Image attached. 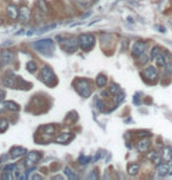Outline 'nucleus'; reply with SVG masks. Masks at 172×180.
<instances>
[{
    "mask_svg": "<svg viewBox=\"0 0 172 180\" xmlns=\"http://www.w3.org/2000/svg\"><path fill=\"white\" fill-rule=\"evenodd\" d=\"M148 60H149V59H148L145 55H143V56L141 57V62L143 63V64H144V63H146V62H148Z\"/></svg>",
    "mask_w": 172,
    "mask_h": 180,
    "instance_id": "35",
    "label": "nucleus"
},
{
    "mask_svg": "<svg viewBox=\"0 0 172 180\" xmlns=\"http://www.w3.org/2000/svg\"><path fill=\"white\" fill-rule=\"evenodd\" d=\"M6 13H7V15H8L12 20H17V19H19V15H20V8H19L17 5L11 4L7 6Z\"/></svg>",
    "mask_w": 172,
    "mask_h": 180,
    "instance_id": "8",
    "label": "nucleus"
},
{
    "mask_svg": "<svg viewBox=\"0 0 172 180\" xmlns=\"http://www.w3.org/2000/svg\"><path fill=\"white\" fill-rule=\"evenodd\" d=\"M94 1H98V0H94Z\"/></svg>",
    "mask_w": 172,
    "mask_h": 180,
    "instance_id": "40",
    "label": "nucleus"
},
{
    "mask_svg": "<svg viewBox=\"0 0 172 180\" xmlns=\"http://www.w3.org/2000/svg\"><path fill=\"white\" fill-rule=\"evenodd\" d=\"M36 7L39 9H41V12L44 14H47L49 12L48 4H47L46 0H38V1H36Z\"/></svg>",
    "mask_w": 172,
    "mask_h": 180,
    "instance_id": "16",
    "label": "nucleus"
},
{
    "mask_svg": "<svg viewBox=\"0 0 172 180\" xmlns=\"http://www.w3.org/2000/svg\"><path fill=\"white\" fill-rule=\"evenodd\" d=\"M154 61H156V63H157V66L158 67H165V64H166V59H165V55L164 54H159L158 56L154 59Z\"/></svg>",
    "mask_w": 172,
    "mask_h": 180,
    "instance_id": "21",
    "label": "nucleus"
},
{
    "mask_svg": "<svg viewBox=\"0 0 172 180\" xmlns=\"http://www.w3.org/2000/svg\"><path fill=\"white\" fill-rule=\"evenodd\" d=\"M41 153L38 152V151H33V152H28L26 157V160H25V164L27 166H32V165H35L36 162H40L41 159Z\"/></svg>",
    "mask_w": 172,
    "mask_h": 180,
    "instance_id": "5",
    "label": "nucleus"
},
{
    "mask_svg": "<svg viewBox=\"0 0 172 180\" xmlns=\"http://www.w3.org/2000/svg\"><path fill=\"white\" fill-rule=\"evenodd\" d=\"M4 105H5V109L11 110V111H18V110L20 109L18 103H15V102H13V101L4 102Z\"/></svg>",
    "mask_w": 172,
    "mask_h": 180,
    "instance_id": "17",
    "label": "nucleus"
},
{
    "mask_svg": "<svg viewBox=\"0 0 172 180\" xmlns=\"http://www.w3.org/2000/svg\"><path fill=\"white\" fill-rule=\"evenodd\" d=\"M0 68H1V60H0Z\"/></svg>",
    "mask_w": 172,
    "mask_h": 180,
    "instance_id": "39",
    "label": "nucleus"
},
{
    "mask_svg": "<svg viewBox=\"0 0 172 180\" xmlns=\"http://www.w3.org/2000/svg\"><path fill=\"white\" fill-rule=\"evenodd\" d=\"M1 179L6 180V179H12V174H11V171H4L3 172V176H1Z\"/></svg>",
    "mask_w": 172,
    "mask_h": 180,
    "instance_id": "30",
    "label": "nucleus"
},
{
    "mask_svg": "<svg viewBox=\"0 0 172 180\" xmlns=\"http://www.w3.org/2000/svg\"><path fill=\"white\" fill-rule=\"evenodd\" d=\"M165 71L166 74H172V62H169L165 64Z\"/></svg>",
    "mask_w": 172,
    "mask_h": 180,
    "instance_id": "31",
    "label": "nucleus"
},
{
    "mask_svg": "<svg viewBox=\"0 0 172 180\" xmlns=\"http://www.w3.org/2000/svg\"><path fill=\"white\" fill-rule=\"evenodd\" d=\"M146 49V42H143V41H138V42H135L133 46V54L135 56H141L144 54Z\"/></svg>",
    "mask_w": 172,
    "mask_h": 180,
    "instance_id": "9",
    "label": "nucleus"
},
{
    "mask_svg": "<svg viewBox=\"0 0 172 180\" xmlns=\"http://www.w3.org/2000/svg\"><path fill=\"white\" fill-rule=\"evenodd\" d=\"M31 19V11L27 7H21L20 8V15H19V20L21 22H28Z\"/></svg>",
    "mask_w": 172,
    "mask_h": 180,
    "instance_id": "11",
    "label": "nucleus"
},
{
    "mask_svg": "<svg viewBox=\"0 0 172 180\" xmlns=\"http://www.w3.org/2000/svg\"><path fill=\"white\" fill-rule=\"evenodd\" d=\"M151 146V141L149 139H142L137 143V150L139 152H146L148 150L150 149Z\"/></svg>",
    "mask_w": 172,
    "mask_h": 180,
    "instance_id": "12",
    "label": "nucleus"
},
{
    "mask_svg": "<svg viewBox=\"0 0 172 180\" xmlns=\"http://www.w3.org/2000/svg\"><path fill=\"white\" fill-rule=\"evenodd\" d=\"M65 174H66L69 179H77V178H79L77 174L74 173V171H71L70 167H66V168H65Z\"/></svg>",
    "mask_w": 172,
    "mask_h": 180,
    "instance_id": "24",
    "label": "nucleus"
},
{
    "mask_svg": "<svg viewBox=\"0 0 172 180\" xmlns=\"http://www.w3.org/2000/svg\"><path fill=\"white\" fill-rule=\"evenodd\" d=\"M73 138V135L69 133V132H66V133H61L55 138V141L56 143H60V144H63V143H68Z\"/></svg>",
    "mask_w": 172,
    "mask_h": 180,
    "instance_id": "13",
    "label": "nucleus"
},
{
    "mask_svg": "<svg viewBox=\"0 0 172 180\" xmlns=\"http://www.w3.org/2000/svg\"><path fill=\"white\" fill-rule=\"evenodd\" d=\"M77 41H79V46L83 50H90L95 44V36L93 34H81Z\"/></svg>",
    "mask_w": 172,
    "mask_h": 180,
    "instance_id": "3",
    "label": "nucleus"
},
{
    "mask_svg": "<svg viewBox=\"0 0 172 180\" xmlns=\"http://www.w3.org/2000/svg\"><path fill=\"white\" fill-rule=\"evenodd\" d=\"M3 83H4L5 87H8V88H14V79L13 77H8L6 76L4 80H3Z\"/></svg>",
    "mask_w": 172,
    "mask_h": 180,
    "instance_id": "23",
    "label": "nucleus"
},
{
    "mask_svg": "<svg viewBox=\"0 0 172 180\" xmlns=\"http://www.w3.org/2000/svg\"><path fill=\"white\" fill-rule=\"evenodd\" d=\"M146 157H148L149 160H151V162H158L159 159H160V157H159V154L157 151H150Z\"/></svg>",
    "mask_w": 172,
    "mask_h": 180,
    "instance_id": "22",
    "label": "nucleus"
},
{
    "mask_svg": "<svg viewBox=\"0 0 172 180\" xmlns=\"http://www.w3.org/2000/svg\"><path fill=\"white\" fill-rule=\"evenodd\" d=\"M4 97H5V92L0 89V98H4Z\"/></svg>",
    "mask_w": 172,
    "mask_h": 180,
    "instance_id": "37",
    "label": "nucleus"
},
{
    "mask_svg": "<svg viewBox=\"0 0 172 180\" xmlns=\"http://www.w3.org/2000/svg\"><path fill=\"white\" fill-rule=\"evenodd\" d=\"M75 88L80 95L84 97V98H88L91 95V87H90V83H89L88 80H77L75 82Z\"/></svg>",
    "mask_w": 172,
    "mask_h": 180,
    "instance_id": "2",
    "label": "nucleus"
},
{
    "mask_svg": "<svg viewBox=\"0 0 172 180\" xmlns=\"http://www.w3.org/2000/svg\"><path fill=\"white\" fill-rule=\"evenodd\" d=\"M139 171V165L138 164H131L128 167V174L129 176H136Z\"/></svg>",
    "mask_w": 172,
    "mask_h": 180,
    "instance_id": "19",
    "label": "nucleus"
},
{
    "mask_svg": "<svg viewBox=\"0 0 172 180\" xmlns=\"http://www.w3.org/2000/svg\"><path fill=\"white\" fill-rule=\"evenodd\" d=\"M96 84L97 87H100V88H102V87H104L107 84V77L106 75L103 74H98L96 77Z\"/></svg>",
    "mask_w": 172,
    "mask_h": 180,
    "instance_id": "18",
    "label": "nucleus"
},
{
    "mask_svg": "<svg viewBox=\"0 0 172 180\" xmlns=\"http://www.w3.org/2000/svg\"><path fill=\"white\" fill-rule=\"evenodd\" d=\"M34 48L41 54H44V55H49L54 50V42L53 40L50 39H42L39 40L34 42Z\"/></svg>",
    "mask_w": 172,
    "mask_h": 180,
    "instance_id": "1",
    "label": "nucleus"
},
{
    "mask_svg": "<svg viewBox=\"0 0 172 180\" xmlns=\"http://www.w3.org/2000/svg\"><path fill=\"white\" fill-rule=\"evenodd\" d=\"M136 136H138V137H144V136H150V132L149 131H137V133H136Z\"/></svg>",
    "mask_w": 172,
    "mask_h": 180,
    "instance_id": "32",
    "label": "nucleus"
},
{
    "mask_svg": "<svg viewBox=\"0 0 172 180\" xmlns=\"http://www.w3.org/2000/svg\"><path fill=\"white\" fill-rule=\"evenodd\" d=\"M138 94H137V95H135V96H133V103H135V105H138V104H139V98H138Z\"/></svg>",
    "mask_w": 172,
    "mask_h": 180,
    "instance_id": "33",
    "label": "nucleus"
},
{
    "mask_svg": "<svg viewBox=\"0 0 172 180\" xmlns=\"http://www.w3.org/2000/svg\"><path fill=\"white\" fill-rule=\"evenodd\" d=\"M163 159H164V160H166V162L172 160V149L170 147V146H166V147L164 149Z\"/></svg>",
    "mask_w": 172,
    "mask_h": 180,
    "instance_id": "20",
    "label": "nucleus"
},
{
    "mask_svg": "<svg viewBox=\"0 0 172 180\" xmlns=\"http://www.w3.org/2000/svg\"><path fill=\"white\" fill-rule=\"evenodd\" d=\"M90 160H91L90 157H84V156H81V157L79 158V162L80 164H83V165L84 164H88Z\"/></svg>",
    "mask_w": 172,
    "mask_h": 180,
    "instance_id": "29",
    "label": "nucleus"
},
{
    "mask_svg": "<svg viewBox=\"0 0 172 180\" xmlns=\"http://www.w3.org/2000/svg\"><path fill=\"white\" fill-rule=\"evenodd\" d=\"M1 59H3L6 63H11V62L13 61L14 55L9 49H4V50L1 52Z\"/></svg>",
    "mask_w": 172,
    "mask_h": 180,
    "instance_id": "14",
    "label": "nucleus"
},
{
    "mask_svg": "<svg viewBox=\"0 0 172 180\" xmlns=\"http://www.w3.org/2000/svg\"><path fill=\"white\" fill-rule=\"evenodd\" d=\"M41 80L44 81V83L47 84V85H53L55 83V81H56V76L54 74V71L52 70V68L48 66H44L41 68Z\"/></svg>",
    "mask_w": 172,
    "mask_h": 180,
    "instance_id": "4",
    "label": "nucleus"
},
{
    "mask_svg": "<svg viewBox=\"0 0 172 180\" xmlns=\"http://www.w3.org/2000/svg\"><path fill=\"white\" fill-rule=\"evenodd\" d=\"M170 171V165L166 164V162H163V164H159L158 167H157V172H158L159 176H166Z\"/></svg>",
    "mask_w": 172,
    "mask_h": 180,
    "instance_id": "15",
    "label": "nucleus"
},
{
    "mask_svg": "<svg viewBox=\"0 0 172 180\" xmlns=\"http://www.w3.org/2000/svg\"><path fill=\"white\" fill-rule=\"evenodd\" d=\"M25 154H27V150L25 147H20V146H14L9 151V156H11V158L13 159L20 158V157L25 156Z\"/></svg>",
    "mask_w": 172,
    "mask_h": 180,
    "instance_id": "10",
    "label": "nucleus"
},
{
    "mask_svg": "<svg viewBox=\"0 0 172 180\" xmlns=\"http://www.w3.org/2000/svg\"><path fill=\"white\" fill-rule=\"evenodd\" d=\"M8 129V122L7 119L0 118V132H5Z\"/></svg>",
    "mask_w": 172,
    "mask_h": 180,
    "instance_id": "26",
    "label": "nucleus"
},
{
    "mask_svg": "<svg viewBox=\"0 0 172 180\" xmlns=\"http://www.w3.org/2000/svg\"><path fill=\"white\" fill-rule=\"evenodd\" d=\"M61 44L63 49H66L67 52H75L76 48H77V44H79V41L75 39H66L61 40Z\"/></svg>",
    "mask_w": 172,
    "mask_h": 180,
    "instance_id": "6",
    "label": "nucleus"
},
{
    "mask_svg": "<svg viewBox=\"0 0 172 180\" xmlns=\"http://www.w3.org/2000/svg\"><path fill=\"white\" fill-rule=\"evenodd\" d=\"M31 179H42V176H39V174H33V176L29 177Z\"/></svg>",
    "mask_w": 172,
    "mask_h": 180,
    "instance_id": "36",
    "label": "nucleus"
},
{
    "mask_svg": "<svg viewBox=\"0 0 172 180\" xmlns=\"http://www.w3.org/2000/svg\"><path fill=\"white\" fill-rule=\"evenodd\" d=\"M159 54H160V48H159L158 46H154V48L151 49V53H150V56H151V59H156V57L158 56Z\"/></svg>",
    "mask_w": 172,
    "mask_h": 180,
    "instance_id": "28",
    "label": "nucleus"
},
{
    "mask_svg": "<svg viewBox=\"0 0 172 180\" xmlns=\"http://www.w3.org/2000/svg\"><path fill=\"white\" fill-rule=\"evenodd\" d=\"M143 76H144V79L149 80V81H154L158 77V70L156 67L150 66L143 70Z\"/></svg>",
    "mask_w": 172,
    "mask_h": 180,
    "instance_id": "7",
    "label": "nucleus"
},
{
    "mask_svg": "<svg viewBox=\"0 0 172 180\" xmlns=\"http://www.w3.org/2000/svg\"><path fill=\"white\" fill-rule=\"evenodd\" d=\"M26 68L29 73H35L36 71V63L34 61H29L26 64Z\"/></svg>",
    "mask_w": 172,
    "mask_h": 180,
    "instance_id": "27",
    "label": "nucleus"
},
{
    "mask_svg": "<svg viewBox=\"0 0 172 180\" xmlns=\"http://www.w3.org/2000/svg\"><path fill=\"white\" fill-rule=\"evenodd\" d=\"M109 90H110V92L114 96H117V95L121 94V88H119L117 84H111L110 87H109Z\"/></svg>",
    "mask_w": 172,
    "mask_h": 180,
    "instance_id": "25",
    "label": "nucleus"
},
{
    "mask_svg": "<svg viewBox=\"0 0 172 180\" xmlns=\"http://www.w3.org/2000/svg\"><path fill=\"white\" fill-rule=\"evenodd\" d=\"M102 95H103L104 97H108V92H107V91H102Z\"/></svg>",
    "mask_w": 172,
    "mask_h": 180,
    "instance_id": "38",
    "label": "nucleus"
},
{
    "mask_svg": "<svg viewBox=\"0 0 172 180\" xmlns=\"http://www.w3.org/2000/svg\"><path fill=\"white\" fill-rule=\"evenodd\" d=\"M96 104H97V108H98V109L100 110H102L103 109V103H102V101H100V100H96Z\"/></svg>",
    "mask_w": 172,
    "mask_h": 180,
    "instance_id": "34",
    "label": "nucleus"
}]
</instances>
